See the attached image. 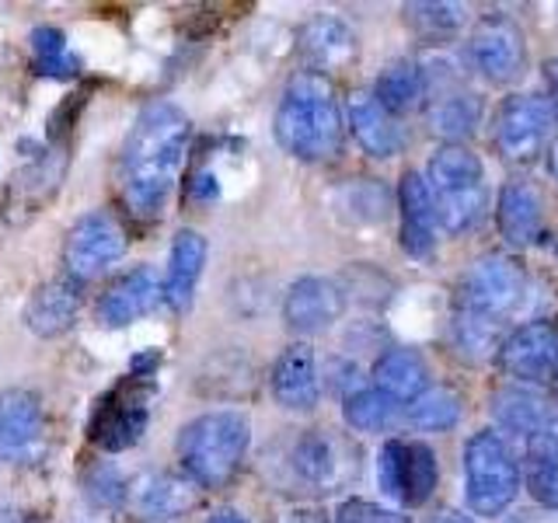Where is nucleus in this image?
I'll list each match as a JSON object with an SVG mask.
<instances>
[{"label": "nucleus", "mask_w": 558, "mask_h": 523, "mask_svg": "<svg viewBox=\"0 0 558 523\" xmlns=\"http://www.w3.org/2000/svg\"><path fill=\"white\" fill-rule=\"evenodd\" d=\"M192 122L174 101H147L122 139L116 182L122 206L136 220H157L165 214L189 154Z\"/></svg>", "instance_id": "nucleus-1"}, {"label": "nucleus", "mask_w": 558, "mask_h": 523, "mask_svg": "<svg viewBox=\"0 0 558 523\" xmlns=\"http://www.w3.org/2000/svg\"><path fill=\"white\" fill-rule=\"evenodd\" d=\"M345 115L331 77L301 70L283 87L272 115V136L290 157L304 165H328L345 147Z\"/></svg>", "instance_id": "nucleus-2"}, {"label": "nucleus", "mask_w": 558, "mask_h": 523, "mask_svg": "<svg viewBox=\"0 0 558 523\" xmlns=\"http://www.w3.org/2000/svg\"><path fill=\"white\" fill-rule=\"evenodd\" d=\"M252 447V423L234 409L189 418L174 440L179 471L199 492H220L234 482Z\"/></svg>", "instance_id": "nucleus-3"}, {"label": "nucleus", "mask_w": 558, "mask_h": 523, "mask_svg": "<svg viewBox=\"0 0 558 523\" xmlns=\"http://www.w3.org/2000/svg\"><path fill=\"white\" fill-rule=\"evenodd\" d=\"M464 492L471 513L499 516L523 488V467L496 429H482L464 443Z\"/></svg>", "instance_id": "nucleus-4"}, {"label": "nucleus", "mask_w": 558, "mask_h": 523, "mask_svg": "<svg viewBox=\"0 0 558 523\" xmlns=\"http://www.w3.org/2000/svg\"><path fill=\"white\" fill-rule=\"evenodd\" d=\"M290 478L296 488H304L311 496L336 492L349 485L360 471V450L345 433L336 429H304L287 447L283 458Z\"/></svg>", "instance_id": "nucleus-5"}, {"label": "nucleus", "mask_w": 558, "mask_h": 523, "mask_svg": "<svg viewBox=\"0 0 558 523\" xmlns=\"http://www.w3.org/2000/svg\"><path fill=\"white\" fill-rule=\"evenodd\" d=\"M527 293V272H523L520 258L488 252L475 258L464 269V276L453 287V311L482 314L488 321H502L513 314Z\"/></svg>", "instance_id": "nucleus-6"}, {"label": "nucleus", "mask_w": 558, "mask_h": 523, "mask_svg": "<svg viewBox=\"0 0 558 523\" xmlns=\"http://www.w3.org/2000/svg\"><path fill=\"white\" fill-rule=\"evenodd\" d=\"M426 70V119L444 144H464L482 126V98L447 57L423 60Z\"/></svg>", "instance_id": "nucleus-7"}, {"label": "nucleus", "mask_w": 558, "mask_h": 523, "mask_svg": "<svg viewBox=\"0 0 558 523\" xmlns=\"http://www.w3.org/2000/svg\"><path fill=\"white\" fill-rule=\"evenodd\" d=\"M130 248V238L122 231V223L109 214V209H92L74 220V227L63 238V276L74 279L77 287H87L112 272L122 255Z\"/></svg>", "instance_id": "nucleus-8"}, {"label": "nucleus", "mask_w": 558, "mask_h": 523, "mask_svg": "<svg viewBox=\"0 0 558 523\" xmlns=\"http://www.w3.org/2000/svg\"><path fill=\"white\" fill-rule=\"evenodd\" d=\"M464 57L482 81H488L493 87H510L527 74V35H523L517 17L510 14H482L471 25Z\"/></svg>", "instance_id": "nucleus-9"}, {"label": "nucleus", "mask_w": 558, "mask_h": 523, "mask_svg": "<svg viewBox=\"0 0 558 523\" xmlns=\"http://www.w3.org/2000/svg\"><path fill=\"white\" fill-rule=\"evenodd\" d=\"M555 130V112L548 98L510 95L493 115V150L506 165H534L548 150Z\"/></svg>", "instance_id": "nucleus-10"}, {"label": "nucleus", "mask_w": 558, "mask_h": 523, "mask_svg": "<svg viewBox=\"0 0 558 523\" xmlns=\"http://www.w3.org/2000/svg\"><path fill=\"white\" fill-rule=\"evenodd\" d=\"M377 482L384 496L409 506H426L440 485L436 450L426 440H388L377 453Z\"/></svg>", "instance_id": "nucleus-11"}, {"label": "nucleus", "mask_w": 558, "mask_h": 523, "mask_svg": "<svg viewBox=\"0 0 558 523\" xmlns=\"http://www.w3.org/2000/svg\"><path fill=\"white\" fill-rule=\"evenodd\" d=\"M150 384L154 377L130 374L98 401L95 418H92V440L101 450L119 453L144 440L147 423H150Z\"/></svg>", "instance_id": "nucleus-12"}, {"label": "nucleus", "mask_w": 558, "mask_h": 523, "mask_svg": "<svg viewBox=\"0 0 558 523\" xmlns=\"http://www.w3.org/2000/svg\"><path fill=\"white\" fill-rule=\"evenodd\" d=\"M499 370L513 384H548L558 374V325L527 321L513 328L499 345Z\"/></svg>", "instance_id": "nucleus-13"}, {"label": "nucleus", "mask_w": 558, "mask_h": 523, "mask_svg": "<svg viewBox=\"0 0 558 523\" xmlns=\"http://www.w3.org/2000/svg\"><path fill=\"white\" fill-rule=\"evenodd\" d=\"M157 304H165V279L150 266H133L101 290L95 321L101 328H130L140 318H147Z\"/></svg>", "instance_id": "nucleus-14"}, {"label": "nucleus", "mask_w": 558, "mask_h": 523, "mask_svg": "<svg viewBox=\"0 0 558 523\" xmlns=\"http://www.w3.org/2000/svg\"><path fill=\"white\" fill-rule=\"evenodd\" d=\"M398 241L401 252L415 262L436 255V234H440V217H436V199L429 179L423 171H405L398 182Z\"/></svg>", "instance_id": "nucleus-15"}, {"label": "nucleus", "mask_w": 558, "mask_h": 523, "mask_svg": "<svg viewBox=\"0 0 558 523\" xmlns=\"http://www.w3.org/2000/svg\"><path fill=\"white\" fill-rule=\"evenodd\" d=\"M342 287L328 276H301L287 287L283 325L296 336H325L342 318Z\"/></svg>", "instance_id": "nucleus-16"}, {"label": "nucleus", "mask_w": 558, "mask_h": 523, "mask_svg": "<svg viewBox=\"0 0 558 523\" xmlns=\"http://www.w3.org/2000/svg\"><path fill=\"white\" fill-rule=\"evenodd\" d=\"M46 440L43 398L28 388H11L0 394V461L22 464L35 458Z\"/></svg>", "instance_id": "nucleus-17"}, {"label": "nucleus", "mask_w": 558, "mask_h": 523, "mask_svg": "<svg viewBox=\"0 0 558 523\" xmlns=\"http://www.w3.org/2000/svg\"><path fill=\"white\" fill-rule=\"evenodd\" d=\"M345 126L360 144V150L366 157H377V161H388V157H395L409 147V133H405V126H401V119L384 112L380 101L374 98V92H366V87L349 92Z\"/></svg>", "instance_id": "nucleus-18"}, {"label": "nucleus", "mask_w": 558, "mask_h": 523, "mask_svg": "<svg viewBox=\"0 0 558 523\" xmlns=\"http://www.w3.org/2000/svg\"><path fill=\"white\" fill-rule=\"evenodd\" d=\"M84 287H77L74 279H66L63 272L46 279L32 290L28 304L22 311V321L32 336L39 339H60L70 328L77 325L81 307H84Z\"/></svg>", "instance_id": "nucleus-19"}, {"label": "nucleus", "mask_w": 558, "mask_h": 523, "mask_svg": "<svg viewBox=\"0 0 558 523\" xmlns=\"http://www.w3.org/2000/svg\"><path fill=\"white\" fill-rule=\"evenodd\" d=\"M269 391L287 412H314L322 401V366L304 345H287L269 370Z\"/></svg>", "instance_id": "nucleus-20"}, {"label": "nucleus", "mask_w": 558, "mask_h": 523, "mask_svg": "<svg viewBox=\"0 0 558 523\" xmlns=\"http://www.w3.org/2000/svg\"><path fill=\"white\" fill-rule=\"evenodd\" d=\"M196 502H199V488L182 471L179 475H171V471H150L136 485H130L126 506L144 523H171L196 510Z\"/></svg>", "instance_id": "nucleus-21"}, {"label": "nucleus", "mask_w": 558, "mask_h": 523, "mask_svg": "<svg viewBox=\"0 0 558 523\" xmlns=\"http://www.w3.org/2000/svg\"><path fill=\"white\" fill-rule=\"evenodd\" d=\"M301 60L304 70L311 74H336V70H345L349 63L356 60L360 42H356V32L349 22L336 14H314L311 22L301 28Z\"/></svg>", "instance_id": "nucleus-22"}, {"label": "nucleus", "mask_w": 558, "mask_h": 523, "mask_svg": "<svg viewBox=\"0 0 558 523\" xmlns=\"http://www.w3.org/2000/svg\"><path fill=\"white\" fill-rule=\"evenodd\" d=\"M206 238L192 227H182L179 234L171 238V252H168V269H165V304L171 311H189L196 301L199 279L206 269Z\"/></svg>", "instance_id": "nucleus-23"}, {"label": "nucleus", "mask_w": 558, "mask_h": 523, "mask_svg": "<svg viewBox=\"0 0 558 523\" xmlns=\"http://www.w3.org/2000/svg\"><path fill=\"white\" fill-rule=\"evenodd\" d=\"M496 223L510 248H534L545 241V203L527 182H510L499 192Z\"/></svg>", "instance_id": "nucleus-24"}, {"label": "nucleus", "mask_w": 558, "mask_h": 523, "mask_svg": "<svg viewBox=\"0 0 558 523\" xmlns=\"http://www.w3.org/2000/svg\"><path fill=\"white\" fill-rule=\"evenodd\" d=\"M493 415L499 429H506L510 436H523V440H534L541 429L551 426L555 405L548 394H541L531 384L510 380L493 394Z\"/></svg>", "instance_id": "nucleus-25"}, {"label": "nucleus", "mask_w": 558, "mask_h": 523, "mask_svg": "<svg viewBox=\"0 0 558 523\" xmlns=\"http://www.w3.org/2000/svg\"><path fill=\"white\" fill-rule=\"evenodd\" d=\"M374 388L395 398L398 405H412V401L429 388V366L418 349L395 345L380 353L374 363Z\"/></svg>", "instance_id": "nucleus-26"}, {"label": "nucleus", "mask_w": 558, "mask_h": 523, "mask_svg": "<svg viewBox=\"0 0 558 523\" xmlns=\"http://www.w3.org/2000/svg\"><path fill=\"white\" fill-rule=\"evenodd\" d=\"M371 92L380 101L384 112H391L395 119H405L409 112L423 109V101H426V70L412 57H398L380 70Z\"/></svg>", "instance_id": "nucleus-27"}, {"label": "nucleus", "mask_w": 558, "mask_h": 523, "mask_svg": "<svg viewBox=\"0 0 558 523\" xmlns=\"http://www.w3.org/2000/svg\"><path fill=\"white\" fill-rule=\"evenodd\" d=\"M63 154L57 147H49L43 154H32L28 165L14 174L8 199L14 206H22V214H35L39 206H46L52 196L60 192V179H63Z\"/></svg>", "instance_id": "nucleus-28"}, {"label": "nucleus", "mask_w": 558, "mask_h": 523, "mask_svg": "<svg viewBox=\"0 0 558 523\" xmlns=\"http://www.w3.org/2000/svg\"><path fill=\"white\" fill-rule=\"evenodd\" d=\"M429 188L433 196H450V192H471V188H485V168L482 157L464 147V144H440L429 157Z\"/></svg>", "instance_id": "nucleus-29"}, {"label": "nucleus", "mask_w": 558, "mask_h": 523, "mask_svg": "<svg viewBox=\"0 0 558 523\" xmlns=\"http://www.w3.org/2000/svg\"><path fill=\"white\" fill-rule=\"evenodd\" d=\"M523 488H527L534 502L558 510V415L551 418L548 429H541L531 440Z\"/></svg>", "instance_id": "nucleus-30"}, {"label": "nucleus", "mask_w": 558, "mask_h": 523, "mask_svg": "<svg viewBox=\"0 0 558 523\" xmlns=\"http://www.w3.org/2000/svg\"><path fill=\"white\" fill-rule=\"evenodd\" d=\"M28 49H32V66L39 77H52V81H70L81 74V57L74 52V46L66 42V35L57 25H39L28 35Z\"/></svg>", "instance_id": "nucleus-31"}, {"label": "nucleus", "mask_w": 558, "mask_h": 523, "mask_svg": "<svg viewBox=\"0 0 558 523\" xmlns=\"http://www.w3.org/2000/svg\"><path fill=\"white\" fill-rule=\"evenodd\" d=\"M502 339L506 336H502L499 321H488L482 314H468V311L450 314V345H453V353L468 363H482L488 356H499Z\"/></svg>", "instance_id": "nucleus-32"}, {"label": "nucleus", "mask_w": 558, "mask_h": 523, "mask_svg": "<svg viewBox=\"0 0 558 523\" xmlns=\"http://www.w3.org/2000/svg\"><path fill=\"white\" fill-rule=\"evenodd\" d=\"M468 22L464 4H405V25L423 46H444L453 42Z\"/></svg>", "instance_id": "nucleus-33"}, {"label": "nucleus", "mask_w": 558, "mask_h": 523, "mask_svg": "<svg viewBox=\"0 0 558 523\" xmlns=\"http://www.w3.org/2000/svg\"><path fill=\"white\" fill-rule=\"evenodd\" d=\"M461 415H464V401L450 388H426L412 405H405L409 426L418 433H447L461 423Z\"/></svg>", "instance_id": "nucleus-34"}, {"label": "nucleus", "mask_w": 558, "mask_h": 523, "mask_svg": "<svg viewBox=\"0 0 558 523\" xmlns=\"http://www.w3.org/2000/svg\"><path fill=\"white\" fill-rule=\"evenodd\" d=\"M342 415L349 429H356V433H384L398 423L401 405L384 391H377L374 384H366V388L353 391L342 401Z\"/></svg>", "instance_id": "nucleus-35"}, {"label": "nucleus", "mask_w": 558, "mask_h": 523, "mask_svg": "<svg viewBox=\"0 0 558 523\" xmlns=\"http://www.w3.org/2000/svg\"><path fill=\"white\" fill-rule=\"evenodd\" d=\"M81 492L87 502L98 506V510H119V506L130 502V482L112 461H95L84 471Z\"/></svg>", "instance_id": "nucleus-36"}, {"label": "nucleus", "mask_w": 558, "mask_h": 523, "mask_svg": "<svg viewBox=\"0 0 558 523\" xmlns=\"http://www.w3.org/2000/svg\"><path fill=\"white\" fill-rule=\"evenodd\" d=\"M331 523H409V516H401L398 510H388V506L366 502V499H345V502H339Z\"/></svg>", "instance_id": "nucleus-37"}, {"label": "nucleus", "mask_w": 558, "mask_h": 523, "mask_svg": "<svg viewBox=\"0 0 558 523\" xmlns=\"http://www.w3.org/2000/svg\"><path fill=\"white\" fill-rule=\"evenodd\" d=\"M189 196H192V199H196V203H214V199L220 196L217 174H214V171H196V174H192Z\"/></svg>", "instance_id": "nucleus-38"}, {"label": "nucleus", "mask_w": 558, "mask_h": 523, "mask_svg": "<svg viewBox=\"0 0 558 523\" xmlns=\"http://www.w3.org/2000/svg\"><path fill=\"white\" fill-rule=\"evenodd\" d=\"M545 84H548V105H551L555 122H558V57L545 60Z\"/></svg>", "instance_id": "nucleus-39"}, {"label": "nucleus", "mask_w": 558, "mask_h": 523, "mask_svg": "<svg viewBox=\"0 0 558 523\" xmlns=\"http://www.w3.org/2000/svg\"><path fill=\"white\" fill-rule=\"evenodd\" d=\"M276 523H331L318 513H307V510H293V513H283Z\"/></svg>", "instance_id": "nucleus-40"}, {"label": "nucleus", "mask_w": 558, "mask_h": 523, "mask_svg": "<svg viewBox=\"0 0 558 523\" xmlns=\"http://www.w3.org/2000/svg\"><path fill=\"white\" fill-rule=\"evenodd\" d=\"M433 523H475V520H471L464 510H440L433 516Z\"/></svg>", "instance_id": "nucleus-41"}, {"label": "nucleus", "mask_w": 558, "mask_h": 523, "mask_svg": "<svg viewBox=\"0 0 558 523\" xmlns=\"http://www.w3.org/2000/svg\"><path fill=\"white\" fill-rule=\"evenodd\" d=\"M206 523H252V520L244 516V513H238V510H217Z\"/></svg>", "instance_id": "nucleus-42"}, {"label": "nucleus", "mask_w": 558, "mask_h": 523, "mask_svg": "<svg viewBox=\"0 0 558 523\" xmlns=\"http://www.w3.org/2000/svg\"><path fill=\"white\" fill-rule=\"evenodd\" d=\"M0 523H39L22 510H0Z\"/></svg>", "instance_id": "nucleus-43"}, {"label": "nucleus", "mask_w": 558, "mask_h": 523, "mask_svg": "<svg viewBox=\"0 0 558 523\" xmlns=\"http://www.w3.org/2000/svg\"><path fill=\"white\" fill-rule=\"evenodd\" d=\"M548 171L558 179V144H551V150H548Z\"/></svg>", "instance_id": "nucleus-44"}, {"label": "nucleus", "mask_w": 558, "mask_h": 523, "mask_svg": "<svg viewBox=\"0 0 558 523\" xmlns=\"http://www.w3.org/2000/svg\"><path fill=\"white\" fill-rule=\"evenodd\" d=\"M551 384H555V391H558V374H555V380H551Z\"/></svg>", "instance_id": "nucleus-45"}]
</instances>
